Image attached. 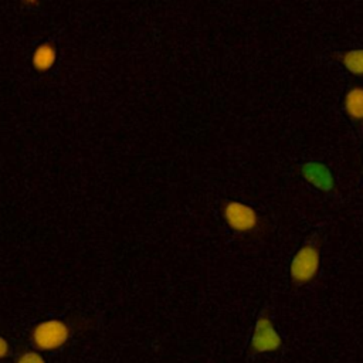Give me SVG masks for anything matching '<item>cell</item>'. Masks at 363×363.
Masks as SVG:
<instances>
[{"label": "cell", "mask_w": 363, "mask_h": 363, "mask_svg": "<svg viewBox=\"0 0 363 363\" xmlns=\"http://www.w3.org/2000/svg\"><path fill=\"white\" fill-rule=\"evenodd\" d=\"M221 211L227 227L237 234L255 235L262 233L265 228L264 218L259 216V213L244 201L227 200L223 204Z\"/></svg>", "instance_id": "6da1fadb"}, {"label": "cell", "mask_w": 363, "mask_h": 363, "mask_svg": "<svg viewBox=\"0 0 363 363\" xmlns=\"http://www.w3.org/2000/svg\"><path fill=\"white\" fill-rule=\"evenodd\" d=\"M57 61V48L52 43H41L33 52L31 64L38 72H48Z\"/></svg>", "instance_id": "8992f818"}, {"label": "cell", "mask_w": 363, "mask_h": 363, "mask_svg": "<svg viewBox=\"0 0 363 363\" xmlns=\"http://www.w3.org/2000/svg\"><path fill=\"white\" fill-rule=\"evenodd\" d=\"M302 177L315 189L320 191H332L335 189V179L330 169L320 162H306L301 167Z\"/></svg>", "instance_id": "5b68a950"}, {"label": "cell", "mask_w": 363, "mask_h": 363, "mask_svg": "<svg viewBox=\"0 0 363 363\" xmlns=\"http://www.w3.org/2000/svg\"><path fill=\"white\" fill-rule=\"evenodd\" d=\"M16 363H45V360L37 352H24L17 357Z\"/></svg>", "instance_id": "9c48e42d"}, {"label": "cell", "mask_w": 363, "mask_h": 363, "mask_svg": "<svg viewBox=\"0 0 363 363\" xmlns=\"http://www.w3.org/2000/svg\"><path fill=\"white\" fill-rule=\"evenodd\" d=\"M281 347H282V337L279 332L275 329L269 313L265 311L257 318V322L248 343V350L251 354H261V353H275Z\"/></svg>", "instance_id": "277c9868"}, {"label": "cell", "mask_w": 363, "mask_h": 363, "mask_svg": "<svg viewBox=\"0 0 363 363\" xmlns=\"http://www.w3.org/2000/svg\"><path fill=\"white\" fill-rule=\"evenodd\" d=\"M24 4H27V6H34V4H37L40 0H21Z\"/></svg>", "instance_id": "8fae6325"}, {"label": "cell", "mask_w": 363, "mask_h": 363, "mask_svg": "<svg viewBox=\"0 0 363 363\" xmlns=\"http://www.w3.org/2000/svg\"><path fill=\"white\" fill-rule=\"evenodd\" d=\"M9 353H10L9 342L3 336H0V360L6 359L9 356Z\"/></svg>", "instance_id": "30bf717a"}, {"label": "cell", "mask_w": 363, "mask_h": 363, "mask_svg": "<svg viewBox=\"0 0 363 363\" xmlns=\"http://www.w3.org/2000/svg\"><path fill=\"white\" fill-rule=\"evenodd\" d=\"M320 248L318 244L308 241L294 254L289 264L291 281L295 285H306L313 282L320 271Z\"/></svg>", "instance_id": "7a4b0ae2"}, {"label": "cell", "mask_w": 363, "mask_h": 363, "mask_svg": "<svg viewBox=\"0 0 363 363\" xmlns=\"http://www.w3.org/2000/svg\"><path fill=\"white\" fill-rule=\"evenodd\" d=\"M343 67L353 75H363V48L346 51L342 55Z\"/></svg>", "instance_id": "ba28073f"}, {"label": "cell", "mask_w": 363, "mask_h": 363, "mask_svg": "<svg viewBox=\"0 0 363 363\" xmlns=\"http://www.w3.org/2000/svg\"><path fill=\"white\" fill-rule=\"evenodd\" d=\"M71 337V328L61 319L38 322L31 330V343L43 352H54L62 347Z\"/></svg>", "instance_id": "3957f363"}, {"label": "cell", "mask_w": 363, "mask_h": 363, "mask_svg": "<svg viewBox=\"0 0 363 363\" xmlns=\"http://www.w3.org/2000/svg\"><path fill=\"white\" fill-rule=\"evenodd\" d=\"M346 115L354 122H363V88L353 86L347 91L343 99Z\"/></svg>", "instance_id": "52a82bcc"}]
</instances>
